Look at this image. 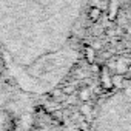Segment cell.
Segmentation results:
<instances>
[{"label": "cell", "mask_w": 131, "mask_h": 131, "mask_svg": "<svg viewBox=\"0 0 131 131\" xmlns=\"http://www.w3.org/2000/svg\"><path fill=\"white\" fill-rule=\"evenodd\" d=\"M91 131H131V83L117 86L99 100Z\"/></svg>", "instance_id": "cell-1"}, {"label": "cell", "mask_w": 131, "mask_h": 131, "mask_svg": "<svg viewBox=\"0 0 131 131\" xmlns=\"http://www.w3.org/2000/svg\"><path fill=\"white\" fill-rule=\"evenodd\" d=\"M120 11V0H106V13L110 20H116Z\"/></svg>", "instance_id": "cell-2"}, {"label": "cell", "mask_w": 131, "mask_h": 131, "mask_svg": "<svg viewBox=\"0 0 131 131\" xmlns=\"http://www.w3.org/2000/svg\"><path fill=\"white\" fill-rule=\"evenodd\" d=\"M88 17H90L93 22L100 20V17H102V9H100V8H97V6H91V8H90V11H88Z\"/></svg>", "instance_id": "cell-3"}]
</instances>
